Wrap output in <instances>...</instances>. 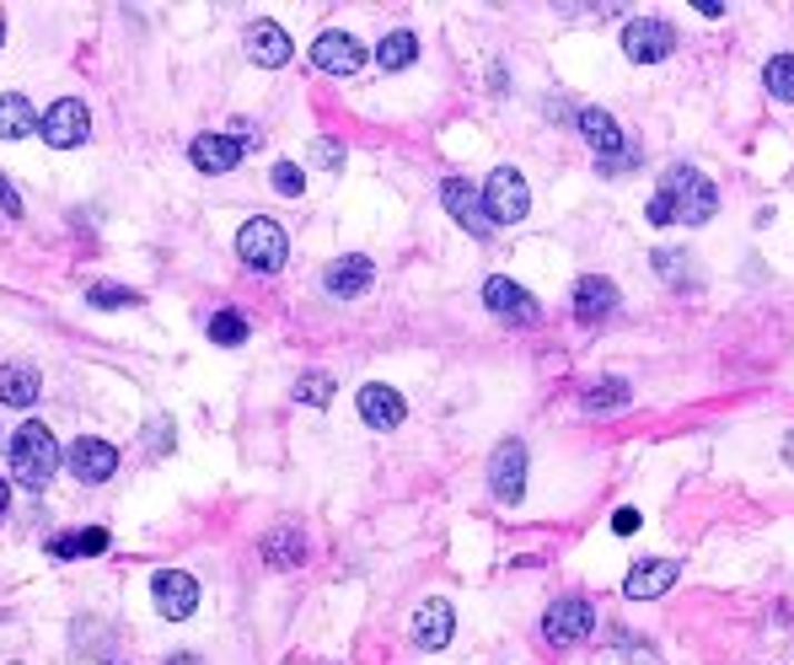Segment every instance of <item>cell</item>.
I'll list each match as a JSON object with an SVG mask.
<instances>
[{"label":"cell","mask_w":794,"mask_h":665,"mask_svg":"<svg viewBox=\"0 0 794 665\" xmlns=\"http://www.w3.org/2000/svg\"><path fill=\"white\" fill-rule=\"evenodd\" d=\"M0 210L11 215V220L22 215V199H17V188H11V182H6V178H0Z\"/></svg>","instance_id":"cell-36"},{"label":"cell","mask_w":794,"mask_h":665,"mask_svg":"<svg viewBox=\"0 0 794 665\" xmlns=\"http://www.w3.org/2000/svg\"><path fill=\"white\" fill-rule=\"evenodd\" d=\"M296 397L311 403V408H328V403H334V376H322V370L301 376V381H296Z\"/></svg>","instance_id":"cell-32"},{"label":"cell","mask_w":794,"mask_h":665,"mask_svg":"<svg viewBox=\"0 0 794 665\" xmlns=\"http://www.w3.org/2000/svg\"><path fill=\"white\" fill-rule=\"evenodd\" d=\"M628 403H634V387H628V381H617V376L596 381V387H585V414H617V408H628Z\"/></svg>","instance_id":"cell-25"},{"label":"cell","mask_w":794,"mask_h":665,"mask_svg":"<svg viewBox=\"0 0 794 665\" xmlns=\"http://www.w3.org/2000/svg\"><path fill=\"white\" fill-rule=\"evenodd\" d=\"M301 188H306L301 167H296V161H279V167H275V193H285V199H301Z\"/></svg>","instance_id":"cell-33"},{"label":"cell","mask_w":794,"mask_h":665,"mask_svg":"<svg viewBox=\"0 0 794 665\" xmlns=\"http://www.w3.org/2000/svg\"><path fill=\"white\" fill-rule=\"evenodd\" d=\"M215 338V344H226V349H237V344H247V317L242 311H215L210 328H205Z\"/></svg>","instance_id":"cell-29"},{"label":"cell","mask_w":794,"mask_h":665,"mask_svg":"<svg viewBox=\"0 0 794 665\" xmlns=\"http://www.w3.org/2000/svg\"><path fill=\"white\" fill-rule=\"evenodd\" d=\"M489 484H494V499H505V505H516L520 494H526V446L520 440H505L489 461Z\"/></svg>","instance_id":"cell-12"},{"label":"cell","mask_w":794,"mask_h":665,"mask_svg":"<svg viewBox=\"0 0 794 665\" xmlns=\"http://www.w3.org/2000/svg\"><path fill=\"white\" fill-rule=\"evenodd\" d=\"M60 461H64V451H60V440L49 435V424L28 419L11 435V473H17L22 488H43L60 473Z\"/></svg>","instance_id":"cell-2"},{"label":"cell","mask_w":794,"mask_h":665,"mask_svg":"<svg viewBox=\"0 0 794 665\" xmlns=\"http://www.w3.org/2000/svg\"><path fill=\"white\" fill-rule=\"evenodd\" d=\"M575 123H580L585 146L602 156V161H623V129H617V119H612L607 108H580Z\"/></svg>","instance_id":"cell-15"},{"label":"cell","mask_w":794,"mask_h":665,"mask_svg":"<svg viewBox=\"0 0 794 665\" xmlns=\"http://www.w3.org/2000/svg\"><path fill=\"white\" fill-rule=\"evenodd\" d=\"M167 665H199V661H193V655H183V661H167Z\"/></svg>","instance_id":"cell-38"},{"label":"cell","mask_w":794,"mask_h":665,"mask_svg":"<svg viewBox=\"0 0 794 665\" xmlns=\"http://www.w3.org/2000/svg\"><path fill=\"white\" fill-rule=\"evenodd\" d=\"M151 596H156V612L167 617V623H183L193 617V606H199V579L183 575V569H161L151 579Z\"/></svg>","instance_id":"cell-8"},{"label":"cell","mask_w":794,"mask_h":665,"mask_svg":"<svg viewBox=\"0 0 794 665\" xmlns=\"http://www.w3.org/2000/svg\"><path fill=\"white\" fill-rule=\"evenodd\" d=\"M161 451H167V419L151 424V456H161Z\"/></svg>","instance_id":"cell-37"},{"label":"cell","mask_w":794,"mask_h":665,"mask_svg":"<svg viewBox=\"0 0 794 665\" xmlns=\"http://www.w3.org/2000/svg\"><path fill=\"white\" fill-rule=\"evenodd\" d=\"M672 49H676V28L661 22V17H634V22L623 28V54L634 64H661Z\"/></svg>","instance_id":"cell-5"},{"label":"cell","mask_w":794,"mask_h":665,"mask_svg":"<svg viewBox=\"0 0 794 665\" xmlns=\"http://www.w3.org/2000/svg\"><path fill=\"white\" fill-rule=\"evenodd\" d=\"M6 499H11V494H6V484H0V510H6Z\"/></svg>","instance_id":"cell-39"},{"label":"cell","mask_w":794,"mask_h":665,"mask_svg":"<svg viewBox=\"0 0 794 665\" xmlns=\"http://www.w3.org/2000/svg\"><path fill=\"white\" fill-rule=\"evenodd\" d=\"M64 467H70V478L76 484H108L113 473H119V451L108 446V440H76L70 451H64Z\"/></svg>","instance_id":"cell-9"},{"label":"cell","mask_w":794,"mask_h":665,"mask_svg":"<svg viewBox=\"0 0 794 665\" xmlns=\"http://www.w3.org/2000/svg\"><path fill=\"white\" fill-rule=\"evenodd\" d=\"M655 269H661V279H666V285H687L693 258H687L682 247H661V252H655Z\"/></svg>","instance_id":"cell-31"},{"label":"cell","mask_w":794,"mask_h":665,"mask_svg":"<svg viewBox=\"0 0 794 665\" xmlns=\"http://www.w3.org/2000/svg\"><path fill=\"white\" fill-rule=\"evenodd\" d=\"M102 547H108V532H102V526H87V532L54 537L49 553H54V558H92V553H102Z\"/></svg>","instance_id":"cell-27"},{"label":"cell","mask_w":794,"mask_h":665,"mask_svg":"<svg viewBox=\"0 0 794 665\" xmlns=\"http://www.w3.org/2000/svg\"><path fill=\"white\" fill-rule=\"evenodd\" d=\"M682 575V564L676 558H649V564H634V575L623 579V596L628 602H655V596H666Z\"/></svg>","instance_id":"cell-13"},{"label":"cell","mask_w":794,"mask_h":665,"mask_svg":"<svg viewBox=\"0 0 794 665\" xmlns=\"http://www.w3.org/2000/svg\"><path fill=\"white\" fill-rule=\"evenodd\" d=\"M440 199H446V210L457 215L473 237H489V231H494L489 215H484V193H473V182H467V178H446V182H440Z\"/></svg>","instance_id":"cell-14"},{"label":"cell","mask_w":794,"mask_h":665,"mask_svg":"<svg viewBox=\"0 0 794 665\" xmlns=\"http://www.w3.org/2000/svg\"><path fill=\"white\" fill-rule=\"evenodd\" d=\"M526 210H532L526 178H520L516 167H499V172L484 182V215H489L494 226H516V220H526Z\"/></svg>","instance_id":"cell-4"},{"label":"cell","mask_w":794,"mask_h":665,"mask_svg":"<svg viewBox=\"0 0 794 665\" xmlns=\"http://www.w3.org/2000/svg\"><path fill=\"white\" fill-rule=\"evenodd\" d=\"M43 140L54 146V151H76V146H87V135H92V113H87V102H76V97H60L49 113H43Z\"/></svg>","instance_id":"cell-6"},{"label":"cell","mask_w":794,"mask_h":665,"mask_svg":"<svg viewBox=\"0 0 794 665\" xmlns=\"http://www.w3.org/2000/svg\"><path fill=\"white\" fill-rule=\"evenodd\" d=\"M590 628H596V606L580 602V596L553 602L548 617H543V638L548 644H580V638H590Z\"/></svg>","instance_id":"cell-7"},{"label":"cell","mask_w":794,"mask_h":665,"mask_svg":"<svg viewBox=\"0 0 794 665\" xmlns=\"http://www.w3.org/2000/svg\"><path fill=\"white\" fill-rule=\"evenodd\" d=\"M87 306L92 311H108V306H140V290H123V285H87Z\"/></svg>","instance_id":"cell-30"},{"label":"cell","mask_w":794,"mask_h":665,"mask_svg":"<svg viewBox=\"0 0 794 665\" xmlns=\"http://www.w3.org/2000/svg\"><path fill=\"white\" fill-rule=\"evenodd\" d=\"M457 634V623H451V606L446 602H425L414 612V638L425 644V649H446Z\"/></svg>","instance_id":"cell-22"},{"label":"cell","mask_w":794,"mask_h":665,"mask_svg":"<svg viewBox=\"0 0 794 665\" xmlns=\"http://www.w3.org/2000/svg\"><path fill=\"white\" fill-rule=\"evenodd\" d=\"M617 311V285L602 279V274H585L580 285H575V317L580 322H602Z\"/></svg>","instance_id":"cell-20"},{"label":"cell","mask_w":794,"mask_h":665,"mask_svg":"<svg viewBox=\"0 0 794 665\" xmlns=\"http://www.w3.org/2000/svg\"><path fill=\"white\" fill-rule=\"evenodd\" d=\"M0 403L6 408H32L38 403V370L32 365H0Z\"/></svg>","instance_id":"cell-24"},{"label":"cell","mask_w":794,"mask_h":665,"mask_svg":"<svg viewBox=\"0 0 794 665\" xmlns=\"http://www.w3.org/2000/svg\"><path fill=\"white\" fill-rule=\"evenodd\" d=\"M414 60H419V38H414V32H387V38L376 43V64H381V70H408Z\"/></svg>","instance_id":"cell-26"},{"label":"cell","mask_w":794,"mask_h":665,"mask_svg":"<svg viewBox=\"0 0 794 665\" xmlns=\"http://www.w3.org/2000/svg\"><path fill=\"white\" fill-rule=\"evenodd\" d=\"M188 156H193V167L199 172H231L237 161H242V140L237 135H193V146H188Z\"/></svg>","instance_id":"cell-18"},{"label":"cell","mask_w":794,"mask_h":665,"mask_svg":"<svg viewBox=\"0 0 794 665\" xmlns=\"http://www.w3.org/2000/svg\"><path fill=\"white\" fill-rule=\"evenodd\" d=\"M484 306H489L499 322H516V328H532L543 311H537V301L520 290L516 279H505V274H494L489 285H484Z\"/></svg>","instance_id":"cell-10"},{"label":"cell","mask_w":794,"mask_h":665,"mask_svg":"<svg viewBox=\"0 0 794 665\" xmlns=\"http://www.w3.org/2000/svg\"><path fill=\"white\" fill-rule=\"evenodd\" d=\"M370 279H376V264H370L366 252H349V258H338V264H328V274H322L328 296H338V301L360 296V290H366Z\"/></svg>","instance_id":"cell-19"},{"label":"cell","mask_w":794,"mask_h":665,"mask_svg":"<svg viewBox=\"0 0 794 665\" xmlns=\"http://www.w3.org/2000/svg\"><path fill=\"white\" fill-rule=\"evenodd\" d=\"M285 252H290V242H285V226H279V220H269V215H252L242 231H237V258H242L247 269L275 274V269H285Z\"/></svg>","instance_id":"cell-3"},{"label":"cell","mask_w":794,"mask_h":665,"mask_svg":"<svg viewBox=\"0 0 794 665\" xmlns=\"http://www.w3.org/2000/svg\"><path fill=\"white\" fill-rule=\"evenodd\" d=\"M0 43H6V17H0Z\"/></svg>","instance_id":"cell-40"},{"label":"cell","mask_w":794,"mask_h":665,"mask_svg":"<svg viewBox=\"0 0 794 665\" xmlns=\"http://www.w3.org/2000/svg\"><path fill=\"white\" fill-rule=\"evenodd\" d=\"M360 419H366L370 429H397V424L408 419V403H403L397 387L370 381V387H360Z\"/></svg>","instance_id":"cell-16"},{"label":"cell","mask_w":794,"mask_h":665,"mask_svg":"<svg viewBox=\"0 0 794 665\" xmlns=\"http://www.w3.org/2000/svg\"><path fill=\"white\" fill-rule=\"evenodd\" d=\"M714 210H719V188L698 167L676 161V167H666L644 215H649V226H703V220H714Z\"/></svg>","instance_id":"cell-1"},{"label":"cell","mask_w":794,"mask_h":665,"mask_svg":"<svg viewBox=\"0 0 794 665\" xmlns=\"http://www.w3.org/2000/svg\"><path fill=\"white\" fill-rule=\"evenodd\" d=\"M290 54H296V49H290V32L279 28V22H252V28H247V60L252 64L279 70Z\"/></svg>","instance_id":"cell-17"},{"label":"cell","mask_w":794,"mask_h":665,"mask_svg":"<svg viewBox=\"0 0 794 665\" xmlns=\"http://www.w3.org/2000/svg\"><path fill=\"white\" fill-rule=\"evenodd\" d=\"M38 123H43V113L32 108L22 91L0 97V140H28V135H38Z\"/></svg>","instance_id":"cell-21"},{"label":"cell","mask_w":794,"mask_h":665,"mask_svg":"<svg viewBox=\"0 0 794 665\" xmlns=\"http://www.w3.org/2000/svg\"><path fill=\"white\" fill-rule=\"evenodd\" d=\"M763 87H767V97L794 102V54H773V60L763 64Z\"/></svg>","instance_id":"cell-28"},{"label":"cell","mask_w":794,"mask_h":665,"mask_svg":"<svg viewBox=\"0 0 794 665\" xmlns=\"http://www.w3.org/2000/svg\"><path fill=\"white\" fill-rule=\"evenodd\" d=\"M301 558H306L301 526H290V520H285V526H275V532L264 537V564H269V569H296Z\"/></svg>","instance_id":"cell-23"},{"label":"cell","mask_w":794,"mask_h":665,"mask_svg":"<svg viewBox=\"0 0 794 665\" xmlns=\"http://www.w3.org/2000/svg\"><path fill=\"white\" fill-rule=\"evenodd\" d=\"M311 161H317V167H328V172H338V167H344V140L322 135V140L311 146Z\"/></svg>","instance_id":"cell-34"},{"label":"cell","mask_w":794,"mask_h":665,"mask_svg":"<svg viewBox=\"0 0 794 665\" xmlns=\"http://www.w3.org/2000/svg\"><path fill=\"white\" fill-rule=\"evenodd\" d=\"M311 64H317L322 76H355V70L366 64V49H360V38H349V32L334 28L311 43Z\"/></svg>","instance_id":"cell-11"},{"label":"cell","mask_w":794,"mask_h":665,"mask_svg":"<svg viewBox=\"0 0 794 665\" xmlns=\"http://www.w3.org/2000/svg\"><path fill=\"white\" fill-rule=\"evenodd\" d=\"M612 532H617V537H634V532H639V510H628V505H623V510L612 515Z\"/></svg>","instance_id":"cell-35"}]
</instances>
